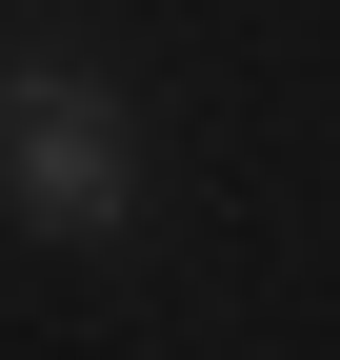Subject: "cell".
Returning <instances> with one entry per match:
<instances>
[{"label": "cell", "mask_w": 340, "mask_h": 360, "mask_svg": "<svg viewBox=\"0 0 340 360\" xmlns=\"http://www.w3.org/2000/svg\"><path fill=\"white\" fill-rule=\"evenodd\" d=\"M0 180H20L40 240H120V220H140V120L80 60H0Z\"/></svg>", "instance_id": "6da1fadb"}]
</instances>
